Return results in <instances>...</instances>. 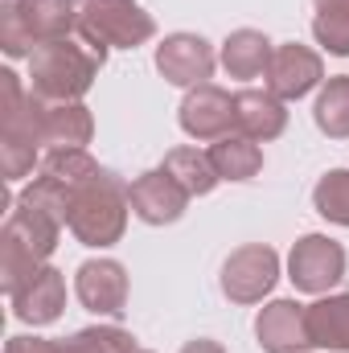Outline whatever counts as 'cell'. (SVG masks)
<instances>
[{
  "label": "cell",
  "mask_w": 349,
  "mask_h": 353,
  "mask_svg": "<svg viewBox=\"0 0 349 353\" xmlns=\"http://www.w3.org/2000/svg\"><path fill=\"white\" fill-rule=\"evenodd\" d=\"M288 279L296 283V292L308 296H325L329 288H337L346 279L341 243H333L329 234H304L288 255Z\"/></svg>",
  "instance_id": "obj_5"
},
{
  "label": "cell",
  "mask_w": 349,
  "mask_h": 353,
  "mask_svg": "<svg viewBox=\"0 0 349 353\" xmlns=\"http://www.w3.org/2000/svg\"><path fill=\"white\" fill-rule=\"evenodd\" d=\"M74 292L87 312L99 316H119L128 308V271L115 259H90L74 275Z\"/></svg>",
  "instance_id": "obj_12"
},
{
  "label": "cell",
  "mask_w": 349,
  "mask_h": 353,
  "mask_svg": "<svg viewBox=\"0 0 349 353\" xmlns=\"http://www.w3.org/2000/svg\"><path fill=\"white\" fill-rule=\"evenodd\" d=\"M128 201H132V214L148 226H169L185 214L189 205V193L185 185L177 181L169 169H148L128 185Z\"/></svg>",
  "instance_id": "obj_8"
},
{
  "label": "cell",
  "mask_w": 349,
  "mask_h": 353,
  "mask_svg": "<svg viewBox=\"0 0 349 353\" xmlns=\"http://www.w3.org/2000/svg\"><path fill=\"white\" fill-rule=\"evenodd\" d=\"M210 165L222 181H251L263 169V152L247 136H222L210 144Z\"/></svg>",
  "instance_id": "obj_19"
},
{
  "label": "cell",
  "mask_w": 349,
  "mask_h": 353,
  "mask_svg": "<svg viewBox=\"0 0 349 353\" xmlns=\"http://www.w3.org/2000/svg\"><path fill=\"white\" fill-rule=\"evenodd\" d=\"M312 37L317 46H325L329 54L349 58V8H321L312 17Z\"/></svg>",
  "instance_id": "obj_27"
},
{
  "label": "cell",
  "mask_w": 349,
  "mask_h": 353,
  "mask_svg": "<svg viewBox=\"0 0 349 353\" xmlns=\"http://www.w3.org/2000/svg\"><path fill=\"white\" fill-rule=\"evenodd\" d=\"M263 79H267V90H271L275 99L292 103V99H304L308 90L321 87L325 66H321V54H317V50H308V46H300V41H288V46H275L271 66H267Z\"/></svg>",
  "instance_id": "obj_9"
},
{
  "label": "cell",
  "mask_w": 349,
  "mask_h": 353,
  "mask_svg": "<svg viewBox=\"0 0 349 353\" xmlns=\"http://www.w3.org/2000/svg\"><path fill=\"white\" fill-rule=\"evenodd\" d=\"M0 50H4L8 58H33V50H37V41H33V29H29V21H25L21 0L0 4Z\"/></svg>",
  "instance_id": "obj_26"
},
{
  "label": "cell",
  "mask_w": 349,
  "mask_h": 353,
  "mask_svg": "<svg viewBox=\"0 0 349 353\" xmlns=\"http://www.w3.org/2000/svg\"><path fill=\"white\" fill-rule=\"evenodd\" d=\"M271 41L263 37L259 29H235L222 41V66L230 79H259L271 66Z\"/></svg>",
  "instance_id": "obj_16"
},
{
  "label": "cell",
  "mask_w": 349,
  "mask_h": 353,
  "mask_svg": "<svg viewBox=\"0 0 349 353\" xmlns=\"http://www.w3.org/2000/svg\"><path fill=\"white\" fill-rule=\"evenodd\" d=\"M136 353H152V350H136Z\"/></svg>",
  "instance_id": "obj_32"
},
{
  "label": "cell",
  "mask_w": 349,
  "mask_h": 353,
  "mask_svg": "<svg viewBox=\"0 0 349 353\" xmlns=\"http://www.w3.org/2000/svg\"><path fill=\"white\" fill-rule=\"evenodd\" d=\"M275 279H279V255L263 243H247L230 251V259L222 263V296L230 304H259L275 288Z\"/></svg>",
  "instance_id": "obj_6"
},
{
  "label": "cell",
  "mask_w": 349,
  "mask_h": 353,
  "mask_svg": "<svg viewBox=\"0 0 349 353\" xmlns=\"http://www.w3.org/2000/svg\"><path fill=\"white\" fill-rule=\"evenodd\" d=\"M235 128H239V136H247V140H255V144H267V140H275V136H283V128H288V107H283V99H275L271 90H239L235 94Z\"/></svg>",
  "instance_id": "obj_14"
},
{
  "label": "cell",
  "mask_w": 349,
  "mask_h": 353,
  "mask_svg": "<svg viewBox=\"0 0 349 353\" xmlns=\"http://www.w3.org/2000/svg\"><path fill=\"white\" fill-rule=\"evenodd\" d=\"M308 337L321 350L349 353V296L346 292L308 304Z\"/></svg>",
  "instance_id": "obj_17"
},
{
  "label": "cell",
  "mask_w": 349,
  "mask_h": 353,
  "mask_svg": "<svg viewBox=\"0 0 349 353\" xmlns=\"http://www.w3.org/2000/svg\"><path fill=\"white\" fill-rule=\"evenodd\" d=\"M312 205L321 218L337 222V226H349V169H333L317 181L312 189Z\"/></svg>",
  "instance_id": "obj_24"
},
{
  "label": "cell",
  "mask_w": 349,
  "mask_h": 353,
  "mask_svg": "<svg viewBox=\"0 0 349 353\" xmlns=\"http://www.w3.org/2000/svg\"><path fill=\"white\" fill-rule=\"evenodd\" d=\"M181 128L193 140H222L235 128V94H226L222 87L206 83L193 87L181 103Z\"/></svg>",
  "instance_id": "obj_11"
},
{
  "label": "cell",
  "mask_w": 349,
  "mask_h": 353,
  "mask_svg": "<svg viewBox=\"0 0 349 353\" xmlns=\"http://www.w3.org/2000/svg\"><path fill=\"white\" fill-rule=\"evenodd\" d=\"M103 58L90 50L87 41H46L29 58V94L41 103H79L99 74Z\"/></svg>",
  "instance_id": "obj_2"
},
{
  "label": "cell",
  "mask_w": 349,
  "mask_h": 353,
  "mask_svg": "<svg viewBox=\"0 0 349 353\" xmlns=\"http://www.w3.org/2000/svg\"><path fill=\"white\" fill-rule=\"evenodd\" d=\"M128 185L111 169H99L94 176H87L83 185L70 189V234L83 247H115L128 230Z\"/></svg>",
  "instance_id": "obj_1"
},
{
  "label": "cell",
  "mask_w": 349,
  "mask_h": 353,
  "mask_svg": "<svg viewBox=\"0 0 349 353\" xmlns=\"http://www.w3.org/2000/svg\"><path fill=\"white\" fill-rule=\"evenodd\" d=\"M161 169H169V173L185 185L189 197H206V193H214V185L222 181V176L214 173V165H210V152H197V148H185V144L165 157Z\"/></svg>",
  "instance_id": "obj_21"
},
{
  "label": "cell",
  "mask_w": 349,
  "mask_h": 353,
  "mask_svg": "<svg viewBox=\"0 0 349 353\" xmlns=\"http://www.w3.org/2000/svg\"><path fill=\"white\" fill-rule=\"evenodd\" d=\"M312 119L329 140H349V74H337L321 87Z\"/></svg>",
  "instance_id": "obj_20"
},
{
  "label": "cell",
  "mask_w": 349,
  "mask_h": 353,
  "mask_svg": "<svg viewBox=\"0 0 349 353\" xmlns=\"http://www.w3.org/2000/svg\"><path fill=\"white\" fill-rule=\"evenodd\" d=\"M58 234H62V222L41 214V210H29L17 201V210L8 214L4 222V234H0V288L12 296L37 267H46V259L54 255L58 247Z\"/></svg>",
  "instance_id": "obj_3"
},
{
  "label": "cell",
  "mask_w": 349,
  "mask_h": 353,
  "mask_svg": "<svg viewBox=\"0 0 349 353\" xmlns=\"http://www.w3.org/2000/svg\"><path fill=\"white\" fill-rule=\"evenodd\" d=\"M37 165V144H25V140H0V173L4 181H21V176L33 173Z\"/></svg>",
  "instance_id": "obj_28"
},
{
  "label": "cell",
  "mask_w": 349,
  "mask_h": 353,
  "mask_svg": "<svg viewBox=\"0 0 349 353\" xmlns=\"http://www.w3.org/2000/svg\"><path fill=\"white\" fill-rule=\"evenodd\" d=\"M218 58H214V46L197 33H169L161 46H157V70L165 83L173 87H206L210 74H214Z\"/></svg>",
  "instance_id": "obj_7"
},
{
  "label": "cell",
  "mask_w": 349,
  "mask_h": 353,
  "mask_svg": "<svg viewBox=\"0 0 349 353\" xmlns=\"http://www.w3.org/2000/svg\"><path fill=\"white\" fill-rule=\"evenodd\" d=\"M21 8L37 46L79 33V0H21Z\"/></svg>",
  "instance_id": "obj_18"
},
{
  "label": "cell",
  "mask_w": 349,
  "mask_h": 353,
  "mask_svg": "<svg viewBox=\"0 0 349 353\" xmlns=\"http://www.w3.org/2000/svg\"><path fill=\"white\" fill-rule=\"evenodd\" d=\"M181 353H226V350H222L218 341H210V337H197V341H189Z\"/></svg>",
  "instance_id": "obj_30"
},
{
  "label": "cell",
  "mask_w": 349,
  "mask_h": 353,
  "mask_svg": "<svg viewBox=\"0 0 349 353\" xmlns=\"http://www.w3.org/2000/svg\"><path fill=\"white\" fill-rule=\"evenodd\" d=\"M255 337H259L263 353H308L312 350L308 308L296 300H271L255 316Z\"/></svg>",
  "instance_id": "obj_10"
},
{
  "label": "cell",
  "mask_w": 349,
  "mask_h": 353,
  "mask_svg": "<svg viewBox=\"0 0 349 353\" xmlns=\"http://www.w3.org/2000/svg\"><path fill=\"white\" fill-rule=\"evenodd\" d=\"M21 205L41 210V214H50V218H58L66 226V218H70V185H62L58 176H50V173L33 176L25 185V193H21Z\"/></svg>",
  "instance_id": "obj_23"
},
{
  "label": "cell",
  "mask_w": 349,
  "mask_h": 353,
  "mask_svg": "<svg viewBox=\"0 0 349 353\" xmlns=\"http://www.w3.org/2000/svg\"><path fill=\"white\" fill-rule=\"evenodd\" d=\"M94 136V119L83 103H41L37 140L54 148H87Z\"/></svg>",
  "instance_id": "obj_15"
},
{
  "label": "cell",
  "mask_w": 349,
  "mask_h": 353,
  "mask_svg": "<svg viewBox=\"0 0 349 353\" xmlns=\"http://www.w3.org/2000/svg\"><path fill=\"white\" fill-rule=\"evenodd\" d=\"M4 353H58V345L46 337H8Z\"/></svg>",
  "instance_id": "obj_29"
},
{
  "label": "cell",
  "mask_w": 349,
  "mask_h": 353,
  "mask_svg": "<svg viewBox=\"0 0 349 353\" xmlns=\"http://www.w3.org/2000/svg\"><path fill=\"white\" fill-rule=\"evenodd\" d=\"M312 4H317V12L321 8H349V0H312Z\"/></svg>",
  "instance_id": "obj_31"
},
{
  "label": "cell",
  "mask_w": 349,
  "mask_h": 353,
  "mask_svg": "<svg viewBox=\"0 0 349 353\" xmlns=\"http://www.w3.org/2000/svg\"><path fill=\"white\" fill-rule=\"evenodd\" d=\"M152 33L157 21L136 0H79V41L99 58H107V50H136Z\"/></svg>",
  "instance_id": "obj_4"
},
{
  "label": "cell",
  "mask_w": 349,
  "mask_h": 353,
  "mask_svg": "<svg viewBox=\"0 0 349 353\" xmlns=\"http://www.w3.org/2000/svg\"><path fill=\"white\" fill-rule=\"evenodd\" d=\"M66 308V275L58 267H37L17 292H12V312L25 325H54Z\"/></svg>",
  "instance_id": "obj_13"
},
{
  "label": "cell",
  "mask_w": 349,
  "mask_h": 353,
  "mask_svg": "<svg viewBox=\"0 0 349 353\" xmlns=\"http://www.w3.org/2000/svg\"><path fill=\"white\" fill-rule=\"evenodd\" d=\"M58 353H136V337L115 325H94L58 341Z\"/></svg>",
  "instance_id": "obj_22"
},
{
  "label": "cell",
  "mask_w": 349,
  "mask_h": 353,
  "mask_svg": "<svg viewBox=\"0 0 349 353\" xmlns=\"http://www.w3.org/2000/svg\"><path fill=\"white\" fill-rule=\"evenodd\" d=\"M103 169L94 157H90L87 148H54V152H46V161H41V173H50V176H58L62 185H83L87 176H94Z\"/></svg>",
  "instance_id": "obj_25"
}]
</instances>
